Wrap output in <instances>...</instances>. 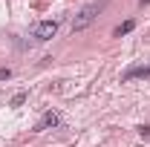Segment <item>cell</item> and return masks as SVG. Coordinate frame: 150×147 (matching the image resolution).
Segmentation results:
<instances>
[{"label": "cell", "mask_w": 150, "mask_h": 147, "mask_svg": "<svg viewBox=\"0 0 150 147\" xmlns=\"http://www.w3.org/2000/svg\"><path fill=\"white\" fill-rule=\"evenodd\" d=\"M58 32V20H40L32 26V37L35 40H49V37H55Z\"/></svg>", "instance_id": "2"}, {"label": "cell", "mask_w": 150, "mask_h": 147, "mask_svg": "<svg viewBox=\"0 0 150 147\" xmlns=\"http://www.w3.org/2000/svg\"><path fill=\"white\" fill-rule=\"evenodd\" d=\"M58 124H61V115L49 110V112H43V115H40V121L35 124V130L40 133V130H46V127H58Z\"/></svg>", "instance_id": "3"}, {"label": "cell", "mask_w": 150, "mask_h": 147, "mask_svg": "<svg viewBox=\"0 0 150 147\" xmlns=\"http://www.w3.org/2000/svg\"><path fill=\"white\" fill-rule=\"evenodd\" d=\"M147 3H150V0H139V6H147Z\"/></svg>", "instance_id": "8"}, {"label": "cell", "mask_w": 150, "mask_h": 147, "mask_svg": "<svg viewBox=\"0 0 150 147\" xmlns=\"http://www.w3.org/2000/svg\"><path fill=\"white\" fill-rule=\"evenodd\" d=\"M133 26H136V20H124L121 26H115V37H121V35H127V32H133Z\"/></svg>", "instance_id": "4"}, {"label": "cell", "mask_w": 150, "mask_h": 147, "mask_svg": "<svg viewBox=\"0 0 150 147\" xmlns=\"http://www.w3.org/2000/svg\"><path fill=\"white\" fill-rule=\"evenodd\" d=\"M9 75H12V69H0V81H3V78H9Z\"/></svg>", "instance_id": "6"}, {"label": "cell", "mask_w": 150, "mask_h": 147, "mask_svg": "<svg viewBox=\"0 0 150 147\" xmlns=\"http://www.w3.org/2000/svg\"><path fill=\"white\" fill-rule=\"evenodd\" d=\"M104 9V0H98V3H87L78 15H75V20H72V32H81V29H87L90 23H93L95 18H98V12Z\"/></svg>", "instance_id": "1"}, {"label": "cell", "mask_w": 150, "mask_h": 147, "mask_svg": "<svg viewBox=\"0 0 150 147\" xmlns=\"http://www.w3.org/2000/svg\"><path fill=\"white\" fill-rule=\"evenodd\" d=\"M23 98H26V95H23V92H18V95H15V98H12V104H15V107H18V104H23Z\"/></svg>", "instance_id": "5"}, {"label": "cell", "mask_w": 150, "mask_h": 147, "mask_svg": "<svg viewBox=\"0 0 150 147\" xmlns=\"http://www.w3.org/2000/svg\"><path fill=\"white\" fill-rule=\"evenodd\" d=\"M142 136H147V139H150V127H142Z\"/></svg>", "instance_id": "7"}]
</instances>
